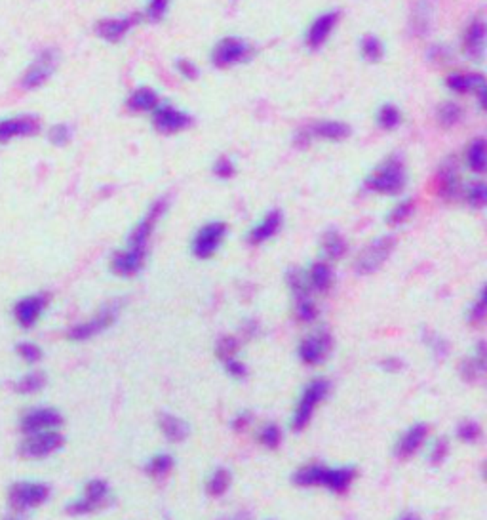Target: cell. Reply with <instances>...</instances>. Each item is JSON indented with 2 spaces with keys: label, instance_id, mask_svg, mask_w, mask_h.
Segmentation results:
<instances>
[{
  "label": "cell",
  "instance_id": "1",
  "mask_svg": "<svg viewBox=\"0 0 487 520\" xmlns=\"http://www.w3.org/2000/svg\"><path fill=\"white\" fill-rule=\"evenodd\" d=\"M330 381L327 379H314L311 383L306 385L305 391H303V395H301L299 402L295 406V412H293V417H292V429L293 431H303L311 423L312 416H314V410L318 406L325 397H327V393H330Z\"/></svg>",
  "mask_w": 487,
  "mask_h": 520
},
{
  "label": "cell",
  "instance_id": "2",
  "mask_svg": "<svg viewBox=\"0 0 487 520\" xmlns=\"http://www.w3.org/2000/svg\"><path fill=\"white\" fill-rule=\"evenodd\" d=\"M50 497V488L44 482L20 481L12 484L8 492V503L13 511H31L44 505Z\"/></svg>",
  "mask_w": 487,
  "mask_h": 520
},
{
  "label": "cell",
  "instance_id": "3",
  "mask_svg": "<svg viewBox=\"0 0 487 520\" xmlns=\"http://www.w3.org/2000/svg\"><path fill=\"white\" fill-rule=\"evenodd\" d=\"M118 311H120V301H111V303L101 307L96 312L93 319L71 326V330L67 332V336L72 341H86V339L96 338V336H99L105 330H109L115 324V320L118 319Z\"/></svg>",
  "mask_w": 487,
  "mask_h": 520
},
{
  "label": "cell",
  "instance_id": "4",
  "mask_svg": "<svg viewBox=\"0 0 487 520\" xmlns=\"http://www.w3.org/2000/svg\"><path fill=\"white\" fill-rule=\"evenodd\" d=\"M63 444H65V438L59 433V429L42 431V433L23 436V443L20 444V454L25 459H44L61 450Z\"/></svg>",
  "mask_w": 487,
  "mask_h": 520
},
{
  "label": "cell",
  "instance_id": "5",
  "mask_svg": "<svg viewBox=\"0 0 487 520\" xmlns=\"http://www.w3.org/2000/svg\"><path fill=\"white\" fill-rule=\"evenodd\" d=\"M111 497V486L103 478H93L84 486V492L80 497L72 500L67 505V513L80 516V514H90L93 511L101 509Z\"/></svg>",
  "mask_w": 487,
  "mask_h": 520
},
{
  "label": "cell",
  "instance_id": "6",
  "mask_svg": "<svg viewBox=\"0 0 487 520\" xmlns=\"http://www.w3.org/2000/svg\"><path fill=\"white\" fill-rule=\"evenodd\" d=\"M287 284H290V290L293 293V299H295V315L301 322H312L318 317V309H316V303L311 296V286H309V280L301 271L293 269L287 274Z\"/></svg>",
  "mask_w": 487,
  "mask_h": 520
},
{
  "label": "cell",
  "instance_id": "7",
  "mask_svg": "<svg viewBox=\"0 0 487 520\" xmlns=\"http://www.w3.org/2000/svg\"><path fill=\"white\" fill-rule=\"evenodd\" d=\"M58 52L56 50H44V52H40L37 56L31 65L27 67V71L23 72V77H21V86L25 88V90H37L40 86H44L50 77L53 75L56 71V67H58Z\"/></svg>",
  "mask_w": 487,
  "mask_h": 520
},
{
  "label": "cell",
  "instance_id": "8",
  "mask_svg": "<svg viewBox=\"0 0 487 520\" xmlns=\"http://www.w3.org/2000/svg\"><path fill=\"white\" fill-rule=\"evenodd\" d=\"M61 425H63V416L56 408H48V406L27 410L20 419V427L23 435L59 429Z\"/></svg>",
  "mask_w": 487,
  "mask_h": 520
},
{
  "label": "cell",
  "instance_id": "9",
  "mask_svg": "<svg viewBox=\"0 0 487 520\" xmlns=\"http://www.w3.org/2000/svg\"><path fill=\"white\" fill-rule=\"evenodd\" d=\"M405 185V172L403 166L396 160L384 163L381 168L377 170L375 174L368 179V187L377 191V193H384V195H394L400 193Z\"/></svg>",
  "mask_w": 487,
  "mask_h": 520
},
{
  "label": "cell",
  "instance_id": "10",
  "mask_svg": "<svg viewBox=\"0 0 487 520\" xmlns=\"http://www.w3.org/2000/svg\"><path fill=\"white\" fill-rule=\"evenodd\" d=\"M394 248V239L392 236H381L371 242L356 260V271L360 274L375 273L384 261L389 260L390 252Z\"/></svg>",
  "mask_w": 487,
  "mask_h": 520
},
{
  "label": "cell",
  "instance_id": "11",
  "mask_svg": "<svg viewBox=\"0 0 487 520\" xmlns=\"http://www.w3.org/2000/svg\"><path fill=\"white\" fill-rule=\"evenodd\" d=\"M227 234V225L221 222L208 223L196 233L195 241H193V254L200 260H208L217 252V248L221 246L223 239Z\"/></svg>",
  "mask_w": 487,
  "mask_h": 520
},
{
  "label": "cell",
  "instance_id": "12",
  "mask_svg": "<svg viewBox=\"0 0 487 520\" xmlns=\"http://www.w3.org/2000/svg\"><path fill=\"white\" fill-rule=\"evenodd\" d=\"M330 351H332V336L324 330L309 334L299 343V358L309 366L324 362Z\"/></svg>",
  "mask_w": 487,
  "mask_h": 520
},
{
  "label": "cell",
  "instance_id": "13",
  "mask_svg": "<svg viewBox=\"0 0 487 520\" xmlns=\"http://www.w3.org/2000/svg\"><path fill=\"white\" fill-rule=\"evenodd\" d=\"M40 132V120L31 115L0 118V144H8L20 137H33Z\"/></svg>",
  "mask_w": 487,
  "mask_h": 520
},
{
  "label": "cell",
  "instance_id": "14",
  "mask_svg": "<svg viewBox=\"0 0 487 520\" xmlns=\"http://www.w3.org/2000/svg\"><path fill=\"white\" fill-rule=\"evenodd\" d=\"M164 208H166V202L158 201L155 206L149 210V214L145 215L143 220L137 223V227L134 229V233L130 234L128 250H134V252H139V254H147V244H149L150 233H152L156 222L160 220V215L164 214Z\"/></svg>",
  "mask_w": 487,
  "mask_h": 520
},
{
  "label": "cell",
  "instance_id": "15",
  "mask_svg": "<svg viewBox=\"0 0 487 520\" xmlns=\"http://www.w3.org/2000/svg\"><path fill=\"white\" fill-rule=\"evenodd\" d=\"M46 305H48V298L44 293H31L21 298L15 305H13V319L21 328H33L42 317Z\"/></svg>",
  "mask_w": 487,
  "mask_h": 520
},
{
  "label": "cell",
  "instance_id": "16",
  "mask_svg": "<svg viewBox=\"0 0 487 520\" xmlns=\"http://www.w3.org/2000/svg\"><path fill=\"white\" fill-rule=\"evenodd\" d=\"M249 52V46L240 39H225L215 48L214 61L219 67H230L234 63H240Z\"/></svg>",
  "mask_w": 487,
  "mask_h": 520
},
{
  "label": "cell",
  "instance_id": "17",
  "mask_svg": "<svg viewBox=\"0 0 487 520\" xmlns=\"http://www.w3.org/2000/svg\"><path fill=\"white\" fill-rule=\"evenodd\" d=\"M427 436H429V427H427L424 423H415V425H411L410 429L400 436L396 448H394V454H396L398 457H402V459L417 454L419 448L424 444V440H427Z\"/></svg>",
  "mask_w": 487,
  "mask_h": 520
},
{
  "label": "cell",
  "instance_id": "18",
  "mask_svg": "<svg viewBox=\"0 0 487 520\" xmlns=\"http://www.w3.org/2000/svg\"><path fill=\"white\" fill-rule=\"evenodd\" d=\"M155 124L156 128L164 132V134H171V132H179L183 128H187L188 124H190V118L177 111V109H174V107L162 105V107L156 109Z\"/></svg>",
  "mask_w": 487,
  "mask_h": 520
},
{
  "label": "cell",
  "instance_id": "19",
  "mask_svg": "<svg viewBox=\"0 0 487 520\" xmlns=\"http://www.w3.org/2000/svg\"><path fill=\"white\" fill-rule=\"evenodd\" d=\"M145 254H139V252H134V250H124V252H118L115 254L111 261V269L112 273L118 274V277H131V274L139 273V269L143 267Z\"/></svg>",
  "mask_w": 487,
  "mask_h": 520
},
{
  "label": "cell",
  "instance_id": "20",
  "mask_svg": "<svg viewBox=\"0 0 487 520\" xmlns=\"http://www.w3.org/2000/svg\"><path fill=\"white\" fill-rule=\"evenodd\" d=\"M461 374L467 381H476V379H480L486 374V347H483L481 341L462 360Z\"/></svg>",
  "mask_w": 487,
  "mask_h": 520
},
{
  "label": "cell",
  "instance_id": "21",
  "mask_svg": "<svg viewBox=\"0 0 487 520\" xmlns=\"http://www.w3.org/2000/svg\"><path fill=\"white\" fill-rule=\"evenodd\" d=\"M158 427L162 431V435L169 443H183L188 436V425L183 421L181 417L174 416V414H162L158 419Z\"/></svg>",
  "mask_w": 487,
  "mask_h": 520
},
{
  "label": "cell",
  "instance_id": "22",
  "mask_svg": "<svg viewBox=\"0 0 487 520\" xmlns=\"http://www.w3.org/2000/svg\"><path fill=\"white\" fill-rule=\"evenodd\" d=\"M280 225H282V214L278 210H274L271 214H266L263 217V222L257 223L252 233H249V242L252 244H261V242H266L268 239H273L274 234L278 233Z\"/></svg>",
  "mask_w": 487,
  "mask_h": 520
},
{
  "label": "cell",
  "instance_id": "23",
  "mask_svg": "<svg viewBox=\"0 0 487 520\" xmlns=\"http://www.w3.org/2000/svg\"><path fill=\"white\" fill-rule=\"evenodd\" d=\"M354 476H356L354 467H337V469L327 467L324 486L327 488V490L335 492V494H343V492L349 490V486H351L352 481H354Z\"/></svg>",
  "mask_w": 487,
  "mask_h": 520
},
{
  "label": "cell",
  "instance_id": "24",
  "mask_svg": "<svg viewBox=\"0 0 487 520\" xmlns=\"http://www.w3.org/2000/svg\"><path fill=\"white\" fill-rule=\"evenodd\" d=\"M335 21H337V13H324V15H320L318 20L314 21L311 27V33H309V44L312 48H318L322 46L327 40L330 33H332L333 25H335Z\"/></svg>",
  "mask_w": 487,
  "mask_h": 520
},
{
  "label": "cell",
  "instance_id": "25",
  "mask_svg": "<svg viewBox=\"0 0 487 520\" xmlns=\"http://www.w3.org/2000/svg\"><path fill=\"white\" fill-rule=\"evenodd\" d=\"M309 286L316 292H327L333 284V271L332 267L324 263V261H318L311 267L309 271Z\"/></svg>",
  "mask_w": 487,
  "mask_h": 520
},
{
  "label": "cell",
  "instance_id": "26",
  "mask_svg": "<svg viewBox=\"0 0 487 520\" xmlns=\"http://www.w3.org/2000/svg\"><path fill=\"white\" fill-rule=\"evenodd\" d=\"M46 383H48V377H46L44 372L33 370L23 374L13 383V389H15V393H20V395H37V393L44 389Z\"/></svg>",
  "mask_w": 487,
  "mask_h": 520
},
{
  "label": "cell",
  "instance_id": "27",
  "mask_svg": "<svg viewBox=\"0 0 487 520\" xmlns=\"http://www.w3.org/2000/svg\"><path fill=\"white\" fill-rule=\"evenodd\" d=\"M325 473H327V467L320 463H311V465H303L293 475V481L299 486H324Z\"/></svg>",
  "mask_w": 487,
  "mask_h": 520
},
{
  "label": "cell",
  "instance_id": "28",
  "mask_svg": "<svg viewBox=\"0 0 487 520\" xmlns=\"http://www.w3.org/2000/svg\"><path fill=\"white\" fill-rule=\"evenodd\" d=\"M483 40H486V27L483 21H474L468 29L467 39H465V50L468 56L480 59L483 56Z\"/></svg>",
  "mask_w": 487,
  "mask_h": 520
},
{
  "label": "cell",
  "instance_id": "29",
  "mask_svg": "<svg viewBox=\"0 0 487 520\" xmlns=\"http://www.w3.org/2000/svg\"><path fill=\"white\" fill-rule=\"evenodd\" d=\"M128 29H130V20H105L98 23V34L109 42L122 39L128 33Z\"/></svg>",
  "mask_w": 487,
  "mask_h": 520
},
{
  "label": "cell",
  "instance_id": "30",
  "mask_svg": "<svg viewBox=\"0 0 487 520\" xmlns=\"http://www.w3.org/2000/svg\"><path fill=\"white\" fill-rule=\"evenodd\" d=\"M448 86L455 91H474L483 94V78L480 75H451L448 78Z\"/></svg>",
  "mask_w": 487,
  "mask_h": 520
},
{
  "label": "cell",
  "instance_id": "31",
  "mask_svg": "<svg viewBox=\"0 0 487 520\" xmlns=\"http://www.w3.org/2000/svg\"><path fill=\"white\" fill-rule=\"evenodd\" d=\"M228 486H230V471H227V469L223 467H217L214 473L208 476L206 492H208V495H212V497H219V495H223L227 492Z\"/></svg>",
  "mask_w": 487,
  "mask_h": 520
},
{
  "label": "cell",
  "instance_id": "32",
  "mask_svg": "<svg viewBox=\"0 0 487 520\" xmlns=\"http://www.w3.org/2000/svg\"><path fill=\"white\" fill-rule=\"evenodd\" d=\"M314 134L318 137H324V139H332V141H339V139H344V137L351 136V128L343 122H320L314 126Z\"/></svg>",
  "mask_w": 487,
  "mask_h": 520
},
{
  "label": "cell",
  "instance_id": "33",
  "mask_svg": "<svg viewBox=\"0 0 487 520\" xmlns=\"http://www.w3.org/2000/svg\"><path fill=\"white\" fill-rule=\"evenodd\" d=\"M322 248H324V254L332 260H339L343 258V254L346 252V242L337 231H327L324 234V241H322Z\"/></svg>",
  "mask_w": 487,
  "mask_h": 520
},
{
  "label": "cell",
  "instance_id": "34",
  "mask_svg": "<svg viewBox=\"0 0 487 520\" xmlns=\"http://www.w3.org/2000/svg\"><path fill=\"white\" fill-rule=\"evenodd\" d=\"M174 467V457L169 454H156L155 457H150L149 463H147V475L152 476V478H162L171 471Z\"/></svg>",
  "mask_w": 487,
  "mask_h": 520
},
{
  "label": "cell",
  "instance_id": "35",
  "mask_svg": "<svg viewBox=\"0 0 487 520\" xmlns=\"http://www.w3.org/2000/svg\"><path fill=\"white\" fill-rule=\"evenodd\" d=\"M442 191L443 195H455V193H459V170L455 166V163L448 160V163H443L442 166Z\"/></svg>",
  "mask_w": 487,
  "mask_h": 520
},
{
  "label": "cell",
  "instance_id": "36",
  "mask_svg": "<svg viewBox=\"0 0 487 520\" xmlns=\"http://www.w3.org/2000/svg\"><path fill=\"white\" fill-rule=\"evenodd\" d=\"M468 164L474 172H483L486 170V141L483 139H474L467 153Z\"/></svg>",
  "mask_w": 487,
  "mask_h": 520
},
{
  "label": "cell",
  "instance_id": "37",
  "mask_svg": "<svg viewBox=\"0 0 487 520\" xmlns=\"http://www.w3.org/2000/svg\"><path fill=\"white\" fill-rule=\"evenodd\" d=\"M257 440L268 450L278 448L280 443H282V431L276 423H265L257 433Z\"/></svg>",
  "mask_w": 487,
  "mask_h": 520
},
{
  "label": "cell",
  "instance_id": "38",
  "mask_svg": "<svg viewBox=\"0 0 487 520\" xmlns=\"http://www.w3.org/2000/svg\"><path fill=\"white\" fill-rule=\"evenodd\" d=\"M156 101V94L149 88H141V90H137L134 96L130 98V107L131 109H136V111H149V109H155Z\"/></svg>",
  "mask_w": 487,
  "mask_h": 520
},
{
  "label": "cell",
  "instance_id": "39",
  "mask_svg": "<svg viewBox=\"0 0 487 520\" xmlns=\"http://www.w3.org/2000/svg\"><path fill=\"white\" fill-rule=\"evenodd\" d=\"M15 353L21 360H25L27 364H37L42 358V349L33 341H20L15 345Z\"/></svg>",
  "mask_w": 487,
  "mask_h": 520
},
{
  "label": "cell",
  "instance_id": "40",
  "mask_svg": "<svg viewBox=\"0 0 487 520\" xmlns=\"http://www.w3.org/2000/svg\"><path fill=\"white\" fill-rule=\"evenodd\" d=\"M238 349H240V343H238V339L236 338H223L217 341V347H215V353H217V357L221 358L223 362L228 360V358H234L238 355Z\"/></svg>",
  "mask_w": 487,
  "mask_h": 520
},
{
  "label": "cell",
  "instance_id": "41",
  "mask_svg": "<svg viewBox=\"0 0 487 520\" xmlns=\"http://www.w3.org/2000/svg\"><path fill=\"white\" fill-rule=\"evenodd\" d=\"M457 436L461 438L462 443H476L481 436V427L476 421H472V419H468V421H462L457 427Z\"/></svg>",
  "mask_w": 487,
  "mask_h": 520
},
{
  "label": "cell",
  "instance_id": "42",
  "mask_svg": "<svg viewBox=\"0 0 487 520\" xmlns=\"http://www.w3.org/2000/svg\"><path fill=\"white\" fill-rule=\"evenodd\" d=\"M411 214H413V202H400L396 208H392V212L389 214V223L390 225H402L403 222L410 220Z\"/></svg>",
  "mask_w": 487,
  "mask_h": 520
},
{
  "label": "cell",
  "instance_id": "43",
  "mask_svg": "<svg viewBox=\"0 0 487 520\" xmlns=\"http://www.w3.org/2000/svg\"><path fill=\"white\" fill-rule=\"evenodd\" d=\"M459 118H461V109H459L455 103H443L442 107H440V111H438V120H440V124L446 126V128L457 124Z\"/></svg>",
  "mask_w": 487,
  "mask_h": 520
},
{
  "label": "cell",
  "instance_id": "44",
  "mask_svg": "<svg viewBox=\"0 0 487 520\" xmlns=\"http://www.w3.org/2000/svg\"><path fill=\"white\" fill-rule=\"evenodd\" d=\"M48 139L52 141L53 145H58V147H63L71 141V128L67 126V124H56L50 128L48 132Z\"/></svg>",
  "mask_w": 487,
  "mask_h": 520
},
{
  "label": "cell",
  "instance_id": "45",
  "mask_svg": "<svg viewBox=\"0 0 487 520\" xmlns=\"http://www.w3.org/2000/svg\"><path fill=\"white\" fill-rule=\"evenodd\" d=\"M483 319H486V296L481 292L478 299L472 303V307H470V311H468V322L478 326L483 322Z\"/></svg>",
  "mask_w": 487,
  "mask_h": 520
},
{
  "label": "cell",
  "instance_id": "46",
  "mask_svg": "<svg viewBox=\"0 0 487 520\" xmlns=\"http://www.w3.org/2000/svg\"><path fill=\"white\" fill-rule=\"evenodd\" d=\"M400 122V111H398L396 107H392V105H384L381 113H379V124L390 130V128H394L398 126Z\"/></svg>",
  "mask_w": 487,
  "mask_h": 520
},
{
  "label": "cell",
  "instance_id": "47",
  "mask_svg": "<svg viewBox=\"0 0 487 520\" xmlns=\"http://www.w3.org/2000/svg\"><path fill=\"white\" fill-rule=\"evenodd\" d=\"M362 53H364L365 59H370V61H377V59L383 56L381 42H379L375 37H368V39L362 40Z\"/></svg>",
  "mask_w": 487,
  "mask_h": 520
},
{
  "label": "cell",
  "instance_id": "48",
  "mask_svg": "<svg viewBox=\"0 0 487 520\" xmlns=\"http://www.w3.org/2000/svg\"><path fill=\"white\" fill-rule=\"evenodd\" d=\"M449 454V443L446 440V438H438L434 443V446L430 448V462L434 463V465H438V463H442L446 457H448Z\"/></svg>",
  "mask_w": 487,
  "mask_h": 520
},
{
  "label": "cell",
  "instance_id": "49",
  "mask_svg": "<svg viewBox=\"0 0 487 520\" xmlns=\"http://www.w3.org/2000/svg\"><path fill=\"white\" fill-rule=\"evenodd\" d=\"M166 12H168V0H150L147 6V18L150 21L162 20Z\"/></svg>",
  "mask_w": 487,
  "mask_h": 520
},
{
  "label": "cell",
  "instance_id": "50",
  "mask_svg": "<svg viewBox=\"0 0 487 520\" xmlns=\"http://www.w3.org/2000/svg\"><path fill=\"white\" fill-rule=\"evenodd\" d=\"M468 202L476 206V208H481L483 202H486V187L483 183H474L472 187L468 189Z\"/></svg>",
  "mask_w": 487,
  "mask_h": 520
},
{
  "label": "cell",
  "instance_id": "51",
  "mask_svg": "<svg viewBox=\"0 0 487 520\" xmlns=\"http://www.w3.org/2000/svg\"><path fill=\"white\" fill-rule=\"evenodd\" d=\"M223 364H225V370H227L228 376L236 377V379H242V377L246 376V372H247L246 364H244L238 357L228 358V360H225Z\"/></svg>",
  "mask_w": 487,
  "mask_h": 520
},
{
  "label": "cell",
  "instance_id": "52",
  "mask_svg": "<svg viewBox=\"0 0 487 520\" xmlns=\"http://www.w3.org/2000/svg\"><path fill=\"white\" fill-rule=\"evenodd\" d=\"M254 421V417H252V414L249 412H240L238 416L234 417L233 419V429L234 431H244L249 427V423Z\"/></svg>",
  "mask_w": 487,
  "mask_h": 520
},
{
  "label": "cell",
  "instance_id": "53",
  "mask_svg": "<svg viewBox=\"0 0 487 520\" xmlns=\"http://www.w3.org/2000/svg\"><path fill=\"white\" fill-rule=\"evenodd\" d=\"M429 345H430V347H432V351H434L436 357H442L443 358L449 353L448 343H446L443 339L438 338V336H432V338H430V341H429Z\"/></svg>",
  "mask_w": 487,
  "mask_h": 520
},
{
  "label": "cell",
  "instance_id": "54",
  "mask_svg": "<svg viewBox=\"0 0 487 520\" xmlns=\"http://www.w3.org/2000/svg\"><path fill=\"white\" fill-rule=\"evenodd\" d=\"M381 366H383L384 372H389V374H394V372L402 370L403 362L398 357H387L383 362H381Z\"/></svg>",
  "mask_w": 487,
  "mask_h": 520
},
{
  "label": "cell",
  "instance_id": "55",
  "mask_svg": "<svg viewBox=\"0 0 487 520\" xmlns=\"http://www.w3.org/2000/svg\"><path fill=\"white\" fill-rule=\"evenodd\" d=\"M215 174L219 177L233 176V164L228 163V160H219V163L215 164Z\"/></svg>",
  "mask_w": 487,
  "mask_h": 520
},
{
  "label": "cell",
  "instance_id": "56",
  "mask_svg": "<svg viewBox=\"0 0 487 520\" xmlns=\"http://www.w3.org/2000/svg\"><path fill=\"white\" fill-rule=\"evenodd\" d=\"M179 69L183 71V75H187V77H195L196 69L188 61H179Z\"/></svg>",
  "mask_w": 487,
  "mask_h": 520
},
{
  "label": "cell",
  "instance_id": "57",
  "mask_svg": "<svg viewBox=\"0 0 487 520\" xmlns=\"http://www.w3.org/2000/svg\"><path fill=\"white\" fill-rule=\"evenodd\" d=\"M398 520H421V516L415 513H411V511H408V513H402L400 516H398Z\"/></svg>",
  "mask_w": 487,
  "mask_h": 520
},
{
  "label": "cell",
  "instance_id": "58",
  "mask_svg": "<svg viewBox=\"0 0 487 520\" xmlns=\"http://www.w3.org/2000/svg\"><path fill=\"white\" fill-rule=\"evenodd\" d=\"M6 520H15V519H6Z\"/></svg>",
  "mask_w": 487,
  "mask_h": 520
}]
</instances>
